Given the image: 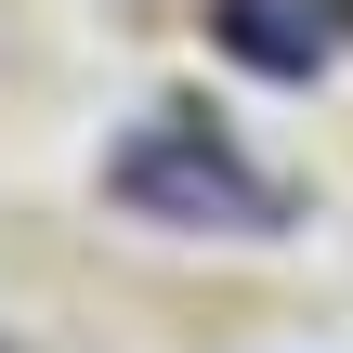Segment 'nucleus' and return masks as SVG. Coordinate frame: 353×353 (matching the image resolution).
Returning a JSON list of instances; mask_svg holds the SVG:
<instances>
[{
  "label": "nucleus",
  "instance_id": "1",
  "mask_svg": "<svg viewBox=\"0 0 353 353\" xmlns=\"http://www.w3.org/2000/svg\"><path fill=\"white\" fill-rule=\"evenodd\" d=\"M118 183H131L144 210H196V223H262V183H249V170H223L210 144H131V157H118Z\"/></svg>",
  "mask_w": 353,
  "mask_h": 353
},
{
  "label": "nucleus",
  "instance_id": "2",
  "mask_svg": "<svg viewBox=\"0 0 353 353\" xmlns=\"http://www.w3.org/2000/svg\"><path fill=\"white\" fill-rule=\"evenodd\" d=\"M236 52L249 65H314V26H288V0H249L236 13Z\"/></svg>",
  "mask_w": 353,
  "mask_h": 353
}]
</instances>
